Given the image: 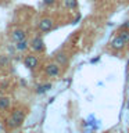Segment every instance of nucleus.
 Wrapping results in <instances>:
<instances>
[{
	"mask_svg": "<svg viewBox=\"0 0 129 133\" xmlns=\"http://www.w3.org/2000/svg\"><path fill=\"white\" fill-rule=\"evenodd\" d=\"M53 25H54V22L51 18H42L39 22V29L42 32H49L53 29Z\"/></svg>",
	"mask_w": 129,
	"mask_h": 133,
	"instance_id": "39448f33",
	"label": "nucleus"
},
{
	"mask_svg": "<svg viewBox=\"0 0 129 133\" xmlns=\"http://www.w3.org/2000/svg\"><path fill=\"white\" fill-rule=\"evenodd\" d=\"M125 46H126V43H125V42L121 39L119 35H118V36H115L114 39L111 40V47H112V49H115V50H122Z\"/></svg>",
	"mask_w": 129,
	"mask_h": 133,
	"instance_id": "0eeeda50",
	"label": "nucleus"
},
{
	"mask_svg": "<svg viewBox=\"0 0 129 133\" xmlns=\"http://www.w3.org/2000/svg\"><path fill=\"white\" fill-rule=\"evenodd\" d=\"M44 72L47 76L50 78H56L60 75V65L57 64V62H51V64H47L44 68Z\"/></svg>",
	"mask_w": 129,
	"mask_h": 133,
	"instance_id": "7ed1b4c3",
	"label": "nucleus"
},
{
	"mask_svg": "<svg viewBox=\"0 0 129 133\" xmlns=\"http://www.w3.org/2000/svg\"><path fill=\"white\" fill-rule=\"evenodd\" d=\"M24 121H25V112L22 110H15V111H12L11 116L8 118L7 125L10 128H20L24 123Z\"/></svg>",
	"mask_w": 129,
	"mask_h": 133,
	"instance_id": "f257e3e1",
	"label": "nucleus"
},
{
	"mask_svg": "<svg viewBox=\"0 0 129 133\" xmlns=\"http://www.w3.org/2000/svg\"><path fill=\"white\" fill-rule=\"evenodd\" d=\"M121 29H129V21H126V22H125L122 26H121Z\"/></svg>",
	"mask_w": 129,
	"mask_h": 133,
	"instance_id": "2eb2a0df",
	"label": "nucleus"
},
{
	"mask_svg": "<svg viewBox=\"0 0 129 133\" xmlns=\"http://www.w3.org/2000/svg\"><path fill=\"white\" fill-rule=\"evenodd\" d=\"M11 39L15 42H21V40H25L27 39V32L24 29H15V31L11 32Z\"/></svg>",
	"mask_w": 129,
	"mask_h": 133,
	"instance_id": "423d86ee",
	"label": "nucleus"
},
{
	"mask_svg": "<svg viewBox=\"0 0 129 133\" xmlns=\"http://www.w3.org/2000/svg\"><path fill=\"white\" fill-rule=\"evenodd\" d=\"M24 65L27 66V68H29V69H35L36 66L39 65V60H37L36 56L31 54V56H27L24 58Z\"/></svg>",
	"mask_w": 129,
	"mask_h": 133,
	"instance_id": "20e7f679",
	"label": "nucleus"
},
{
	"mask_svg": "<svg viewBox=\"0 0 129 133\" xmlns=\"http://www.w3.org/2000/svg\"><path fill=\"white\" fill-rule=\"evenodd\" d=\"M28 47H29V43L27 42V39L21 40V42H17V44H15V49L18 50V51H25Z\"/></svg>",
	"mask_w": 129,
	"mask_h": 133,
	"instance_id": "1a4fd4ad",
	"label": "nucleus"
},
{
	"mask_svg": "<svg viewBox=\"0 0 129 133\" xmlns=\"http://www.w3.org/2000/svg\"><path fill=\"white\" fill-rule=\"evenodd\" d=\"M10 98L8 97H0V110H7L10 107Z\"/></svg>",
	"mask_w": 129,
	"mask_h": 133,
	"instance_id": "9d476101",
	"label": "nucleus"
},
{
	"mask_svg": "<svg viewBox=\"0 0 129 133\" xmlns=\"http://www.w3.org/2000/svg\"><path fill=\"white\" fill-rule=\"evenodd\" d=\"M64 6L69 10H75L78 7V0H64Z\"/></svg>",
	"mask_w": 129,
	"mask_h": 133,
	"instance_id": "9b49d317",
	"label": "nucleus"
},
{
	"mask_svg": "<svg viewBox=\"0 0 129 133\" xmlns=\"http://www.w3.org/2000/svg\"><path fill=\"white\" fill-rule=\"evenodd\" d=\"M51 89V85L50 83H44V85H39L37 86V89H36V93H39V94H42V93H46L47 90H50Z\"/></svg>",
	"mask_w": 129,
	"mask_h": 133,
	"instance_id": "f8f14e48",
	"label": "nucleus"
},
{
	"mask_svg": "<svg viewBox=\"0 0 129 133\" xmlns=\"http://www.w3.org/2000/svg\"><path fill=\"white\" fill-rule=\"evenodd\" d=\"M4 2H8V0H4Z\"/></svg>",
	"mask_w": 129,
	"mask_h": 133,
	"instance_id": "dca6fc26",
	"label": "nucleus"
},
{
	"mask_svg": "<svg viewBox=\"0 0 129 133\" xmlns=\"http://www.w3.org/2000/svg\"><path fill=\"white\" fill-rule=\"evenodd\" d=\"M54 57H56V62L58 65H67L68 64V56H67L65 53L60 51V53H57Z\"/></svg>",
	"mask_w": 129,
	"mask_h": 133,
	"instance_id": "6e6552de",
	"label": "nucleus"
},
{
	"mask_svg": "<svg viewBox=\"0 0 129 133\" xmlns=\"http://www.w3.org/2000/svg\"><path fill=\"white\" fill-rule=\"evenodd\" d=\"M29 47H31L33 51L40 53V51L44 50V42H43V39H42L40 36H35L31 40V43H29Z\"/></svg>",
	"mask_w": 129,
	"mask_h": 133,
	"instance_id": "f03ea898",
	"label": "nucleus"
},
{
	"mask_svg": "<svg viewBox=\"0 0 129 133\" xmlns=\"http://www.w3.org/2000/svg\"><path fill=\"white\" fill-rule=\"evenodd\" d=\"M119 37H121V39H122L126 44H129V29H121Z\"/></svg>",
	"mask_w": 129,
	"mask_h": 133,
	"instance_id": "ddd939ff",
	"label": "nucleus"
},
{
	"mask_svg": "<svg viewBox=\"0 0 129 133\" xmlns=\"http://www.w3.org/2000/svg\"><path fill=\"white\" fill-rule=\"evenodd\" d=\"M43 3L46 4V6H51V4L56 3V0H43Z\"/></svg>",
	"mask_w": 129,
	"mask_h": 133,
	"instance_id": "4468645a",
	"label": "nucleus"
}]
</instances>
